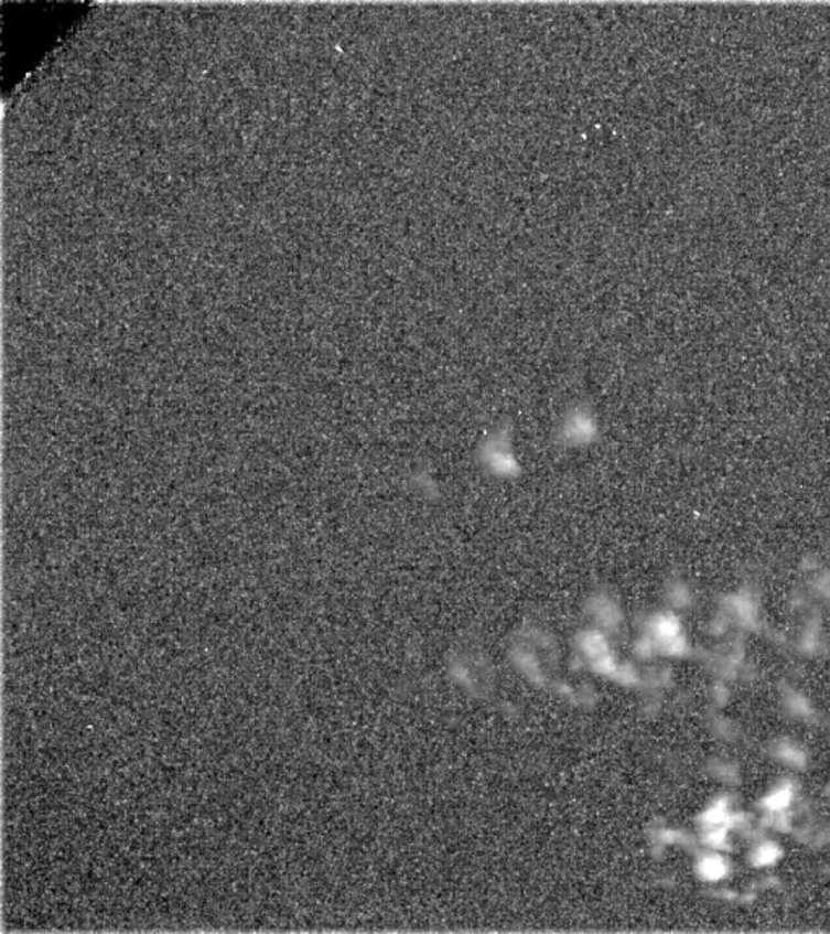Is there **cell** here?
Masks as SVG:
<instances>
[{"instance_id":"obj_2","label":"cell","mask_w":830,"mask_h":934,"mask_svg":"<svg viewBox=\"0 0 830 934\" xmlns=\"http://www.w3.org/2000/svg\"><path fill=\"white\" fill-rule=\"evenodd\" d=\"M599 437V422L588 405L568 409L558 426V443L564 448H582L594 443Z\"/></svg>"},{"instance_id":"obj_1","label":"cell","mask_w":830,"mask_h":934,"mask_svg":"<svg viewBox=\"0 0 830 934\" xmlns=\"http://www.w3.org/2000/svg\"><path fill=\"white\" fill-rule=\"evenodd\" d=\"M478 461L482 468L503 481H513L521 474V463L513 443L511 430L495 429L488 433L478 448Z\"/></svg>"}]
</instances>
